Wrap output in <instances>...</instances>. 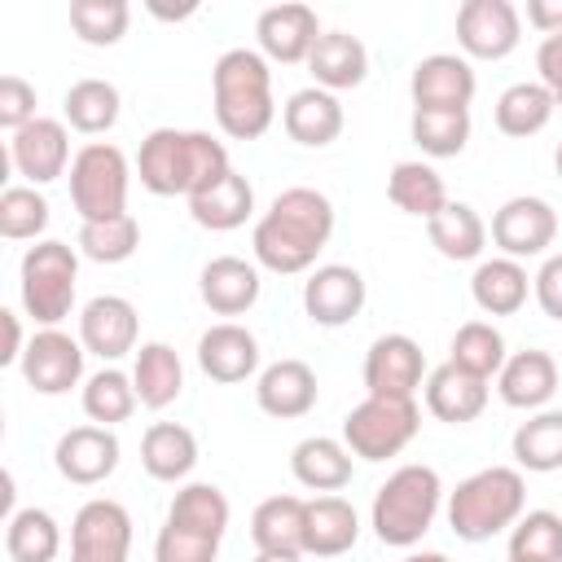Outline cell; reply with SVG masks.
I'll return each mask as SVG.
<instances>
[{"label":"cell","instance_id":"obj_1","mask_svg":"<svg viewBox=\"0 0 562 562\" xmlns=\"http://www.w3.org/2000/svg\"><path fill=\"white\" fill-rule=\"evenodd\" d=\"M329 237H334V202L321 189L294 184V189H281L272 206L255 220L250 250L259 268L294 277L316 268V255L329 246Z\"/></svg>","mask_w":562,"mask_h":562},{"label":"cell","instance_id":"obj_2","mask_svg":"<svg viewBox=\"0 0 562 562\" xmlns=\"http://www.w3.org/2000/svg\"><path fill=\"white\" fill-rule=\"evenodd\" d=\"M228 149L211 132H189V127H154L140 140L136 154V176L149 193L158 198H193L206 184H215L228 171Z\"/></svg>","mask_w":562,"mask_h":562},{"label":"cell","instance_id":"obj_3","mask_svg":"<svg viewBox=\"0 0 562 562\" xmlns=\"http://www.w3.org/2000/svg\"><path fill=\"white\" fill-rule=\"evenodd\" d=\"M211 105H215V123H220L224 136L259 140L277 119L268 57L259 48L220 53L215 66H211Z\"/></svg>","mask_w":562,"mask_h":562},{"label":"cell","instance_id":"obj_4","mask_svg":"<svg viewBox=\"0 0 562 562\" xmlns=\"http://www.w3.org/2000/svg\"><path fill=\"white\" fill-rule=\"evenodd\" d=\"M527 514V479L518 465H487L448 492V527L457 540L483 544Z\"/></svg>","mask_w":562,"mask_h":562},{"label":"cell","instance_id":"obj_5","mask_svg":"<svg viewBox=\"0 0 562 562\" xmlns=\"http://www.w3.org/2000/svg\"><path fill=\"white\" fill-rule=\"evenodd\" d=\"M443 505V479L435 465H400L395 474H386V483L373 492V509H369V527L382 544L391 549H413L435 514Z\"/></svg>","mask_w":562,"mask_h":562},{"label":"cell","instance_id":"obj_6","mask_svg":"<svg viewBox=\"0 0 562 562\" xmlns=\"http://www.w3.org/2000/svg\"><path fill=\"white\" fill-rule=\"evenodd\" d=\"M18 294H22V312L40 325L53 329L70 316L75 307V281H79V250L70 241L44 237L22 255L18 268Z\"/></svg>","mask_w":562,"mask_h":562},{"label":"cell","instance_id":"obj_7","mask_svg":"<svg viewBox=\"0 0 562 562\" xmlns=\"http://www.w3.org/2000/svg\"><path fill=\"white\" fill-rule=\"evenodd\" d=\"M127 184H132L127 154L110 140H88L70 162V202L79 211V224L127 215Z\"/></svg>","mask_w":562,"mask_h":562},{"label":"cell","instance_id":"obj_8","mask_svg":"<svg viewBox=\"0 0 562 562\" xmlns=\"http://www.w3.org/2000/svg\"><path fill=\"white\" fill-rule=\"evenodd\" d=\"M422 430V408L417 400H382L364 395L347 417H342V443L360 461H386L400 457Z\"/></svg>","mask_w":562,"mask_h":562},{"label":"cell","instance_id":"obj_9","mask_svg":"<svg viewBox=\"0 0 562 562\" xmlns=\"http://www.w3.org/2000/svg\"><path fill=\"white\" fill-rule=\"evenodd\" d=\"M487 233H492V241H496V250L505 259L522 263V259L544 255L558 241V211L544 198H536V193H518V198L496 206Z\"/></svg>","mask_w":562,"mask_h":562},{"label":"cell","instance_id":"obj_10","mask_svg":"<svg viewBox=\"0 0 562 562\" xmlns=\"http://www.w3.org/2000/svg\"><path fill=\"white\" fill-rule=\"evenodd\" d=\"M127 553H132V514L110 496L83 501L70 522V562H127Z\"/></svg>","mask_w":562,"mask_h":562},{"label":"cell","instance_id":"obj_11","mask_svg":"<svg viewBox=\"0 0 562 562\" xmlns=\"http://www.w3.org/2000/svg\"><path fill=\"white\" fill-rule=\"evenodd\" d=\"M522 40V13L509 0H465L457 9V44L465 57L501 61Z\"/></svg>","mask_w":562,"mask_h":562},{"label":"cell","instance_id":"obj_12","mask_svg":"<svg viewBox=\"0 0 562 562\" xmlns=\"http://www.w3.org/2000/svg\"><path fill=\"white\" fill-rule=\"evenodd\" d=\"M83 342L70 338L66 329H35L26 351H22V378L35 395H66L83 378Z\"/></svg>","mask_w":562,"mask_h":562},{"label":"cell","instance_id":"obj_13","mask_svg":"<svg viewBox=\"0 0 562 562\" xmlns=\"http://www.w3.org/2000/svg\"><path fill=\"white\" fill-rule=\"evenodd\" d=\"M426 386V356L408 334H382L364 351V391L382 400H413Z\"/></svg>","mask_w":562,"mask_h":562},{"label":"cell","instance_id":"obj_14","mask_svg":"<svg viewBox=\"0 0 562 562\" xmlns=\"http://www.w3.org/2000/svg\"><path fill=\"white\" fill-rule=\"evenodd\" d=\"M364 277L351 263H321L307 272L303 281V312L325 325V329H342L364 312Z\"/></svg>","mask_w":562,"mask_h":562},{"label":"cell","instance_id":"obj_15","mask_svg":"<svg viewBox=\"0 0 562 562\" xmlns=\"http://www.w3.org/2000/svg\"><path fill=\"white\" fill-rule=\"evenodd\" d=\"M70 132L61 119H35L22 132L9 136V167L26 180V184H48L57 176H66L70 167Z\"/></svg>","mask_w":562,"mask_h":562},{"label":"cell","instance_id":"obj_16","mask_svg":"<svg viewBox=\"0 0 562 562\" xmlns=\"http://www.w3.org/2000/svg\"><path fill=\"white\" fill-rule=\"evenodd\" d=\"M119 435L110 430V426H97V422H88V426H75V430H66L61 439H57V448H53V465H57V474L66 479V483H79V487H97V483H105L114 470H119Z\"/></svg>","mask_w":562,"mask_h":562},{"label":"cell","instance_id":"obj_17","mask_svg":"<svg viewBox=\"0 0 562 562\" xmlns=\"http://www.w3.org/2000/svg\"><path fill=\"white\" fill-rule=\"evenodd\" d=\"M255 40H259V53L268 61H281V66H294V61H307L316 40H321V18L312 4H268L259 18H255Z\"/></svg>","mask_w":562,"mask_h":562},{"label":"cell","instance_id":"obj_18","mask_svg":"<svg viewBox=\"0 0 562 562\" xmlns=\"http://www.w3.org/2000/svg\"><path fill=\"white\" fill-rule=\"evenodd\" d=\"M474 88H479L474 66L457 53H430L408 75L413 110H470Z\"/></svg>","mask_w":562,"mask_h":562},{"label":"cell","instance_id":"obj_19","mask_svg":"<svg viewBox=\"0 0 562 562\" xmlns=\"http://www.w3.org/2000/svg\"><path fill=\"white\" fill-rule=\"evenodd\" d=\"M136 329H140V316H136V307L123 294H97L79 312V342H83V351L101 356L110 364L123 360L127 351H136Z\"/></svg>","mask_w":562,"mask_h":562},{"label":"cell","instance_id":"obj_20","mask_svg":"<svg viewBox=\"0 0 562 562\" xmlns=\"http://www.w3.org/2000/svg\"><path fill=\"white\" fill-rule=\"evenodd\" d=\"M342 123H347V114H342L338 92H325V88H316V83L290 92V101L281 105V127H285V136H290L294 145H307V149L334 145V140L342 136Z\"/></svg>","mask_w":562,"mask_h":562},{"label":"cell","instance_id":"obj_21","mask_svg":"<svg viewBox=\"0 0 562 562\" xmlns=\"http://www.w3.org/2000/svg\"><path fill=\"white\" fill-rule=\"evenodd\" d=\"M316 395H321L316 369H312L307 360H294V356L268 364V369L255 378V404H259L268 417H277V422H290V417L312 413V408H316Z\"/></svg>","mask_w":562,"mask_h":562},{"label":"cell","instance_id":"obj_22","mask_svg":"<svg viewBox=\"0 0 562 562\" xmlns=\"http://www.w3.org/2000/svg\"><path fill=\"white\" fill-rule=\"evenodd\" d=\"M198 364L211 382H246L259 369V338L237 321H220L198 338Z\"/></svg>","mask_w":562,"mask_h":562},{"label":"cell","instance_id":"obj_23","mask_svg":"<svg viewBox=\"0 0 562 562\" xmlns=\"http://www.w3.org/2000/svg\"><path fill=\"white\" fill-rule=\"evenodd\" d=\"M558 378H562L558 360H553L549 351H540V347H527V351H514V356L501 364L496 391H501V400H505L509 408L540 413V408L553 400Z\"/></svg>","mask_w":562,"mask_h":562},{"label":"cell","instance_id":"obj_24","mask_svg":"<svg viewBox=\"0 0 562 562\" xmlns=\"http://www.w3.org/2000/svg\"><path fill=\"white\" fill-rule=\"evenodd\" d=\"M259 268L250 259H237V255H215L202 277H198V294L202 303L215 312V316H241L259 303Z\"/></svg>","mask_w":562,"mask_h":562},{"label":"cell","instance_id":"obj_25","mask_svg":"<svg viewBox=\"0 0 562 562\" xmlns=\"http://www.w3.org/2000/svg\"><path fill=\"white\" fill-rule=\"evenodd\" d=\"M360 540V514L351 501L325 492L303 509V553L307 558H342Z\"/></svg>","mask_w":562,"mask_h":562},{"label":"cell","instance_id":"obj_26","mask_svg":"<svg viewBox=\"0 0 562 562\" xmlns=\"http://www.w3.org/2000/svg\"><path fill=\"white\" fill-rule=\"evenodd\" d=\"M290 474L307 487V492H342L356 474V457L342 439H329V435H307L294 443L290 452Z\"/></svg>","mask_w":562,"mask_h":562},{"label":"cell","instance_id":"obj_27","mask_svg":"<svg viewBox=\"0 0 562 562\" xmlns=\"http://www.w3.org/2000/svg\"><path fill=\"white\" fill-rule=\"evenodd\" d=\"M426 408L430 417L448 422V426H465L487 408V382L457 369V364H439L426 373Z\"/></svg>","mask_w":562,"mask_h":562},{"label":"cell","instance_id":"obj_28","mask_svg":"<svg viewBox=\"0 0 562 562\" xmlns=\"http://www.w3.org/2000/svg\"><path fill=\"white\" fill-rule=\"evenodd\" d=\"M307 70H312L316 88H325V92L360 88L369 79V48L347 31H321V40L307 57Z\"/></svg>","mask_w":562,"mask_h":562},{"label":"cell","instance_id":"obj_29","mask_svg":"<svg viewBox=\"0 0 562 562\" xmlns=\"http://www.w3.org/2000/svg\"><path fill=\"white\" fill-rule=\"evenodd\" d=\"M189 215H193V224H202L211 233H233L255 215V184L228 167L215 184H206L202 193L189 198Z\"/></svg>","mask_w":562,"mask_h":562},{"label":"cell","instance_id":"obj_30","mask_svg":"<svg viewBox=\"0 0 562 562\" xmlns=\"http://www.w3.org/2000/svg\"><path fill=\"white\" fill-rule=\"evenodd\" d=\"M527 294H531L527 268L518 259H505V255L483 259L470 277V299L483 316H514V312H522Z\"/></svg>","mask_w":562,"mask_h":562},{"label":"cell","instance_id":"obj_31","mask_svg":"<svg viewBox=\"0 0 562 562\" xmlns=\"http://www.w3.org/2000/svg\"><path fill=\"white\" fill-rule=\"evenodd\" d=\"M140 465L158 483H180L198 465V435L180 422H154L140 435Z\"/></svg>","mask_w":562,"mask_h":562},{"label":"cell","instance_id":"obj_32","mask_svg":"<svg viewBox=\"0 0 562 562\" xmlns=\"http://www.w3.org/2000/svg\"><path fill=\"white\" fill-rule=\"evenodd\" d=\"M132 386H136V400L154 413L176 404L184 391V364H180L176 347L171 342H140L136 364H132Z\"/></svg>","mask_w":562,"mask_h":562},{"label":"cell","instance_id":"obj_33","mask_svg":"<svg viewBox=\"0 0 562 562\" xmlns=\"http://www.w3.org/2000/svg\"><path fill=\"white\" fill-rule=\"evenodd\" d=\"M303 496H268L250 514V540L259 553H303ZM307 558V553H303Z\"/></svg>","mask_w":562,"mask_h":562},{"label":"cell","instance_id":"obj_34","mask_svg":"<svg viewBox=\"0 0 562 562\" xmlns=\"http://www.w3.org/2000/svg\"><path fill=\"white\" fill-rule=\"evenodd\" d=\"M386 198L404 211V215H417V220H435L443 206H448V189H443V176L422 162V158H404L391 167L386 176Z\"/></svg>","mask_w":562,"mask_h":562},{"label":"cell","instance_id":"obj_35","mask_svg":"<svg viewBox=\"0 0 562 562\" xmlns=\"http://www.w3.org/2000/svg\"><path fill=\"white\" fill-rule=\"evenodd\" d=\"M426 237H430V246H435L443 259L470 263V259H479L483 246H487V224H483V215H479L470 202H448L435 220H426Z\"/></svg>","mask_w":562,"mask_h":562},{"label":"cell","instance_id":"obj_36","mask_svg":"<svg viewBox=\"0 0 562 562\" xmlns=\"http://www.w3.org/2000/svg\"><path fill=\"white\" fill-rule=\"evenodd\" d=\"M119 110H123L119 88H114L110 79H97V75L75 79V83L66 88V101H61L66 123H70L75 132H83V136H105V132L119 123Z\"/></svg>","mask_w":562,"mask_h":562},{"label":"cell","instance_id":"obj_37","mask_svg":"<svg viewBox=\"0 0 562 562\" xmlns=\"http://www.w3.org/2000/svg\"><path fill=\"white\" fill-rule=\"evenodd\" d=\"M509 448H514L518 470H531V474H553V470H562V408H540V413H531V417L514 430Z\"/></svg>","mask_w":562,"mask_h":562},{"label":"cell","instance_id":"obj_38","mask_svg":"<svg viewBox=\"0 0 562 562\" xmlns=\"http://www.w3.org/2000/svg\"><path fill=\"white\" fill-rule=\"evenodd\" d=\"M4 553L9 562H57L61 553V527L48 509H18L9 522H4Z\"/></svg>","mask_w":562,"mask_h":562},{"label":"cell","instance_id":"obj_39","mask_svg":"<svg viewBox=\"0 0 562 562\" xmlns=\"http://www.w3.org/2000/svg\"><path fill=\"white\" fill-rule=\"evenodd\" d=\"M553 110L558 105H553V97L544 92L540 79H518L496 97V127L505 136H536V132L549 127Z\"/></svg>","mask_w":562,"mask_h":562},{"label":"cell","instance_id":"obj_40","mask_svg":"<svg viewBox=\"0 0 562 562\" xmlns=\"http://www.w3.org/2000/svg\"><path fill=\"white\" fill-rule=\"evenodd\" d=\"M228 518H233L228 496L215 483H184L171 496V509H167V522L189 527V531H202V536H215V540H224Z\"/></svg>","mask_w":562,"mask_h":562},{"label":"cell","instance_id":"obj_41","mask_svg":"<svg viewBox=\"0 0 562 562\" xmlns=\"http://www.w3.org/2000/svg\"><path fill=\"white\" fill-rule=\"evenodd\" d=\"M448 351H452L448 364H457V369H465V373H474V378H483V382H492V378L501 373V364L509 360L505 338H501V329H496L492 321H465V325L452 334V347H448Z\"/></svg>","mask_w":562,"mask_h":562},{"label":"cell","instance_id":"obj_42","mask_svg":"<svg viewBox=\"0 0 562 562\" xmlns=\"http://www.w3.org/2000/svg\"><path fill=\"white\" fill-rule=\"evenodd\" d=\"M83 413H88V422H97V426H119V422H127L132 413H136V386H132V378L123 373V369H114V364H105V369H97L88 382H83Z\"/></svg>","mask_w":562,"mask_h":562},{"label":"cell","instance_id":"obj_43","mask_svg":"<svg viewBox=\"0 0 562 562\" xmlns=\"http://www.w3.org/2000/svg\"><path fill=\"white\" fill-rule=\"evenodd\" d=\"M413 145L430 158H457L470 145V110H413Z\"/></svg>","mask_w":562,"mask_h":562},{"label":"cell","instance_id":"obj_44","mask_svg":"<svg viewBox=\"0 0 562 562\" xmlns=\"http://www.w3.org/2000/svg\"><path fill=\"white\" fill-rule=\"evenodd\" d=\"M79 255L92 263H123L140 246V224L136 215H114V220H83L79 224Z\"/></svg>","mask_w":562,"mask_h":562},{"label":"cell","instance_id":"obj_45","mask_svg":"<svg viewBox=\"0 0 562 562\" xmlns=\"http://www.w3.org/2000/svg\"><path fill=\"white\" fill-rule=\"evenodd\" d=\"M132 26L127 0H70V31L92 48H114Z\"/></svg>","mask_w":562,"mask_h":562},{"label":"cell","instance_id":"obj_46","mask_svg":"<svg viewBox=\"0 0 562 562\" xmlns=\"http://www.w3.org/2000/svg\"><path fill=\"white\" fill-rule=\"evenodd\" d=\"M48 228V198L35 184H9L0 193V237L35 241Z\"/></svg>","mask_w":562,"mask_h":562},{"label":"cell","instance_id":"obj_47","mask_svg":"<svg viewBox=\"0 0 562 562\" xmlns=\"http://www.w3.org/2000/svg\"><path fill=\"white\" fill-rule=\"evenodd\" d=\"M509 553L514 558L562 562V514H553V509H527L509 527Z\"/></svg>","mask_w":562,"mask_h":562},{"label":"cell","instance_id":"obj_48","mask_svg":"<svg viewBox=\"0 0 562 562\" xmlns=\"http://www.w3.org/2000/svg\"><path fill=\"white\" fill-rule=\"evenodd\" d=\"M215 553H220L215 536H202V531H189L176 522H162V531L154 540V562H215Z\"/></svg>","mask_w":562,"mask_h":562},{"label":"cell","instance_id":"obj_49","mask_svg":"<svg viewBox=\"0 0 562 562\" xmlns=\"http://www.w3.org/2000/svg\"><path fill=\"white\" fill-rule=\"evenodd\" d=\"M35 119H40L35 114V88L22 75H4L0 79V127L13 136V132H22Z\"/></svg>","mask_w":562,"mask_h":562},{"label":"cell","instance_id":"obj_50","mask_svg":"<svg viewBox=\"0 0 562 562\" xmlns=\"http://www.w3.org/2000/svg\"><path fill=\"white\" fill-rule=\"evenodd\" d=\"M531 294L549 321H562V250L540 263V272L531 277Z\"/></svg>","mask_w":562,"mask_h":562},{"label":"cell","instance_id":"obj_51","mask_svg":"<svg viewBox=\"0 0 562 562\" xmlns=\"http://www.w3.org/2000/svg\"><path fill=\"white\" fill-rule=\"evenodd\" d=\"M536 70H540L544 92H549L553 105L562 110V31L540 40V48H536Z\"/></svg>","mask_w":562,"mask_h":562},{"label":"cell","instance_id":"obj_52","mask_svg":"<svg viewBox=\"0 0 562 562\" xmlns=\"http://www.w3.org/2000/svg\"><path fill=\"white\" fill-rule=\"evenodd\" d=\"M0 325H4V351H0V364H22V351H26V342L31 338H22V321H18V312H0Z\"/></svg>","mask_w":562,"mask_h":562},{"label":"cell","instance_id":"obj_53","mask_svg":"<svg viewBox=\"0 0 562 562\" xmlns=\"http://www.w3.org/2000/svg\"><path fill=\"white\" fill-rule=\"evenodd\" d=\"M527 22L540 35H558L562 31V0H527Z\"/></svg>","mask_w":562,"mask_h":562},{"label":"cell","instance_id":"obj_54","mask_svg":"<svg viewBox=\"0 0 562 562\" xmlns=\"http://www.w3.org/2000/svg\"><path fill=\"white\" fill-rule=\"evenodd\" d=\"M400 562H452L448 553H435V549H422V553H408V558H400Z\"/></svg>","mask_w":562,"mask_h":562},{"label":"cell","instance_id":"obj_55","mask_svg":"<svg viewBox=\"0 0 562 562\" xmlns=\"http://www.w3.org/2000/svg\"><path fill=\"white\" fill-rule=\"evenodd\" d=\"M255 562H303V553H255Z\"/></svg>","mask_w":562,"mask_h":562},{"label":"cell","instance_id":"obj_56","mask_svg":"<svg viewBox=\"0 0 562 562\" xmlns=\"http://www.w3.org/2000/svg\"><path fill=\"white\" fill-rule=\"evenodd\" d=\"M553 167H558V180H562V145L553 149Z\"/></svg>","mask_w":562,"mask_h":562},{"label":"cell","instance_id":"obj_57","mask_svg":"<svg viewBox=\"0 0 562 562\" xmlns=\"http://www.w3.org/2000/svg\"><path fill=\"white\" fill-rule=\"evenodd\" d=\"M505 562H540V558H514V553H509V558H505Z\"/></svg>","mask_w":562,"mask_h":562}]
</instances>
